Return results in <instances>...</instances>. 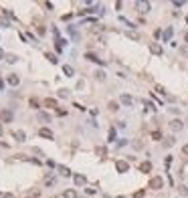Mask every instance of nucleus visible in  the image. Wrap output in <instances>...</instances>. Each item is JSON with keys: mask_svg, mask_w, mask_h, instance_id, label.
<instances>
[{"mask_svg": "<svg viewBox=\"0 0 188 198\" xmlns=\"http://www.w3.org/2000/svg\"><path fill=\"white\" fill-rule=\"evenodd\" d=\"M59 97H69V91H65V89H61V91H59Z\"/></svg>", "mask_w": 188, "mask_h": 198, "instance_id": "nucleus-34", "label": "nucleus"}, {"mask_svg": "<svg viewBox=\"0 0 188 198\" xmlns=\"http://www.w3.org/2000/svg\"><path fill=\"white\" fill-rule=\"evenodd\" d=\"M55 184V178H47V186H53Z\"/></svg>", "mask_w": 188, "mask_h": 198, "instance_id": "nucleus-37", "label": "nucleus"}, {"mask_svg": "<svg viewBox=\"0 0 188 198\" xmlns=\"http://www.w3.org/2000/svg\"><path fill=\"white\" fill-rule=\"evenodd\" d=\"M85 59H87V61H93V63H103L101 59H97L93 53H87V55H85Z\"/></svg>", "mask_w": 188, "mask_h": 198, "instance_id": "nucleus-14", "label": "nucleus"}, {"mask_svg": "<svg viewBox=\"0 0 188 198\" xmlns=\"http://www.w3.org/2000/svg\"><path fill=\"white\" fill-rule=\"evenodd\" d=\"M116 170H117V172H121V174H123V172H127V170H130V162L117 160V162H116Z\"/></svg>", "mask_w": 188, "mask_h": 198, "instance_id": "nucleus-4", "label": "nucleus"}, {"mask_svg": "<svg viewBox=\"0 0 188 198\" xmlns=\"http://www.w3.org/2000/svg\"><path fill=\"white\" fill-rule=\"evenodd\" d=\"M164 186V180H162V176H154V178L150 180V188L152 190H160Z\"/></svg>", "mask_w": 188, "mask_h": 198, "instance_id": "nucleus-1", "label": "nucleus"}, {"mask_svg": "<svg viewBox=\"0 0 188 198\" xmlns=\"http://www.w3.org/2000/svg\"><path fill=\"white\" fill-rule=\"evenodd\" d=\"M140 172H152V162H142L140 164Z\"/></svg>", "mask_w": 188, "mask_h": 198, "instance_id": "nucleus-10", "label": "nucleus"}, {"mask_svg": "<svg viewBox=\"0 0 188 198\" xmlns=\"http://www.w3.org/2000/svg\"><path fill=\"white\" fill-rule=\"evenodd\" d=\"M0 26H10V20H6V18H0Z\"/></svg>", "mask_w": 188, "mask_h": 198, "instance_id": "nucleus-33", "label": "nucleus"}, {"mask_svg": "<svg viewBox=\"0 0 188 198\" xmlns=\"http://www.w3.org/2000/svg\"><path fill=\"white\" fill-rule=\"evenodd\" d=\"M172 33H174L172 29H166V30H164V34H162V37H164V41H168L170 37H172Z\"/></svg>", "mask_w": 188, "mask_h": 198, "instance_id": "nucleus-23", "label": "nucleus"}, {"mask_svg": "<svg viewBox=\"0 0 188 198\" xmlns=\"http://www.w3.org/2000/svg\"><path fill=\"white\" fill-rule=\"evenodd\" d=\"M150 138H152V140H162V134H160V131H152V135H150Z\"/></svg>", "mask_w": 188, "mask_h": 198, "instance_id": "nucleus-24", "label": "nucleus"}, {"mask_svg": "<svg viewBox=\"0 0 188 198\" xmlns=\"http://www.w3.org/2000/svg\"><path fill=\"white\" fill-rule=\"evenodd\" d=\"M26 196H30V198H33V196H39V190H29V192H26Z\"/></svg>", "mask_w": 188, "mask_h": 198, "instance_id": "nucleus-32", "label": "nucleus"}, {"mask_svg": "<svg viewBox=\"0 0 188 198\" xmlns=\"http://www.w3.org/2000/svg\"><path fill=\"white\" fill-rule=\"evenodd\" d=\"M75 184H77V186H83V184H87V178L83 174H77L75 176Z\"/></svg>", "mask_w": 188, "mask_h": 198, "instance_id": "nucleus-11", "label": "nucleus"}, {"mask_svg": "<svg viewBox=\"0 0 188 198\" xmlns=\"http://www.w3.org/2000/svg\"><path fill=\"white\" fill-rule=\"evenodd\" d=\"M12 138H14L16 142H26V135H24V131H20V130L12 131Z\"/></svg>", "mask_w": 188, "mask_h": 198, "instance_id": "nucleus-8", "label": "nucleus"}, {"mask_svg": "<svg viewBox=\"0 0 188 198\" xmlns=\"http://www.w3.org/2000/svg\"><path fill=\"white\" fill-rule=\"evenodd\" d=\"M156 93H160V95H166V91H164V87H162V85H156Z\"/></svg>", "mask_w": 188, "mask_h": 198, "instance_id": "nucleus-29", "label": "nucleus"}, {"mask_svg": "<svg viewBox=\"0 0 188 198\" xmlns=\"http://www.w3.org/2000/svg\"><path fill=\"white\" fill-rule=\"evenodd\" d=\"M0 119L4 121V123H10V121L14 119V115H12V111L10 109H2L0 111Z\"/></svg>", "mask_w": 188, "mask_h": 198, "instance_id": "nucleus-3", "label": "nucleus"}, {"mask_svg": "<svg viewBox=\"0 0 188 198\" xmlns=\"http://www.w3.org/2000/svg\"><path fill=\"white\" fill-rule=\"evenodd\" d=\"M6 61H8V63H16V55H8Z\"/></svg>", "mask_w": 188, "mask_h": 198, "instance_id": "nucleus-31", "label": "nucleus"}, {"mask_svg": "<svg viewBox=\"0 0 188 198\" xmlns=\"http://www.w3.org/2000/svg\"><path fill=\"white\" fill-rule=\"evenodd\" d=\"M150 53H152V55H158V57H160L164 51H162V47H160L158 43H150Z\"/></svg>", "mask_w": 188, "mask_h": 198, "instance_id": "nucleus-5", "label": "nucleus"}, {"mask_svg": "<svg viewBox=\"0 0 188 198\" xmlns=\"http://www.w3.org/2000/svg\"><path fill=\"white\" fill-rule=\"evenodd\" d=\"M34 26H37V33H39L41 37H43V34L47 33V30H45V26H43V22H34Z\"/></svg>", "mask_w": 188, "mask_h": 198, "instance_id": "nucleus-15", "label": "nucleus"}, {"mask_svg": "<svg viewBox=\"0 0 188 198\" xmlns=\"http://www.w3.org/2000/svg\"><path fill=\"white\" fill-rule=\"evenodd\" d=\"M127 37H130V39H134V41H140V34L134 33V30H130V33H127Z\"/></svg>", "mask_w": 188, "mask_h": 198, "instance_id": "nucleus-27", "label": "nucleus"}, {"mask_svg": "<svg viewBox=\"0 0 188 198\" xmlns=\"http://www.w3.org/2000/svg\"><path fill=\"white\" fill-rule=\"evenodd\" d=\"M182 126H184V123L180 119H172V121H170V130H172V131H180V130H182Z\"/></svg>", "mask_w": 188, "mask_h": 198, "instance_id": "nucleus-6", "label": "nucleus"}, {"mask_svg": "<svg viewBox=\"0 0 188 198\" xmlns=\"http://www.w3.org/2000/svg\"><path fill=\"white\" fill-rule=\"evenodd\" d=\"M164 146H166V148H170V146H174V138H172V135H170V138H166V140H164Z\"/></svg>", "mask_w": 188, "mask_h": 198, "instance_id": "nucleus-25", "label": "nucleus"}, {"mask_svg": "<svg viewBox=\"0 0 188 198\" xmlns=\"http://www.w3.org/2000/svg\"><path fill=\"white\" fill-rule=\"evenodd\" d=\"M135 8H138V12L146 14V12H150L152 4H150V2H144V0H138V2H135Z\"/></svg>", "mask_w": 188, "mask_h": 198, "instance_id": "nucleus-2", "label": "nucleus"}, {"mask_svg": "<svg viewBox=\"0 0 188 198\" xmlns=\"http://www.w3.org/2000/svg\"><path fill=\"white\" fill-rule=\"evenodd\" d=\"M186 43H188V33H186Z\"/></svg>", "mask_w": 188, "mask_h": 198, "instance_id": "nucleus-42", "label": "nucleus"}, {"mask_svg": "<svg viewBox=\"0 0 188 198\" xmlns=\"http://www.w3.org/2000/svg\"><path fill=\"white\" fill-rule=\"evenodd\" d=\"M45 107H57V101L55 99H45Z\"/></svg>", "mask_w": 188, "mask_h": 198, "instance_id": "nucleus-19", "label": "nucleus"}, {"mask_svg": "<svg viewBox=\"0 0 188 198\" xmlns=\"http://www.w3.org/2000/svg\"><path fill=\"white\" fill-rule=\"evenodd\" d=\"M65 198H77V192L75 190H65Z\"/></svg>", "mask_w": 188, "mask_h": 198, "instance_id": "nucleus-20", "label": "nucleus"}, {"mask_svg": "<svg viewBox=\"0 0 188 198\" xmlns=\"http://www.w3.org/2000/svg\"><path fill=\"white\" fill-rule=\"evenodd\" d=\"M109 109L111 111H117V109H119V105H117L116 101H109Z\"/></svg>", "mask_w": 188, "mask_h": 198, "instance_id": "nucleus-28", "label": "nucleus"}, {"mask_svg": "<svg viewBox=\"0 0 188 198\" xmlns=\"http://www.w3.org/2000/svg\"><path fill=\"white\" fill-rule=\"evenodd\" d=\"M39 121L47 123V121H49V113H39Z\"/></svg>", "mask_w": 188, "mask_h": 198, "instance_id": "nucleus-26", "label": "nucleus"}, {"mask_svg": "<svg viewBox=\"0 0 188 198\" xmlns=\"http://www.w3.org/2000/svg\"><path fill=\"white\" fill-rule=\"evenodd\" d=\"M8 83L12 85V87H16L20 83V79H18V75H8Z\"/></svg>", "mask_w": 188, "mask_h": 198, "instance_id": "nucleus-12", "label": "nucleus"}, {"mask_svg": "<svg viewBox=\"0 0 188 198\" xmlns=\"http://www.w3.org/2000/svg\"><path fill=\"white\" fill-rule=\"evenodd\" d=\"M182 154H184V156H188V144H186V146H184V148H182Z\"/></svg>", "mask_w": 188, "mask_h": 198, "instance_id": "nucleus-38", "label": "nucleus"}, {"mask_svg": "<svg viewBox=\"0 0 188 198\" xmlns=\"http://www.w3.org/2000/svg\"><path fill=\"white\" fill-rule=\"evenodd\" d=\"M39 135H41V138H47V140H53V131L49 130V127H41Z\"/></svg>", "mask_w": 188, "mask_h": 198, "instance_id": "nucleus-7", "label": "nucleus"}, {"mask_svg": "<svg viewBox=\"0 0 188 198\" xmlns=\"http://www.w3.org/2000/svg\"><path fill=\"white\" fill-rule=\"evenodd\" d=\"M95 79L97 81H103V79H105V73L103 71H95Z\"/></svg>", "mask_w": 188, "mask_h": 198, "instance_id": "nucleus-22", "label": "nucleus"}, {"mask_svg": "<svg viewBox=\"0 0 188 198\" xmlns=\"http://www.w3.org/2000/svg\"><path fill=\"white\" fill-rule=\"evenodd\" d=\"M0 135H2V126H0Z\"/></svg>", "mask_w": 188, "mask_h": 198, "instance_id": "nucleus-41", "label": "nucleus"}, {"mask_svg": "<svg viewBox=\"0 0 188 198\" xmlns=\"http://www.w3.org/2000/svg\"><path fill=\"white\" fill-rule=\"evenodd\" d=\"M30 107H34V109H37V107H39V101H37V99H34V97H30Z\"/></svg>", "mask_w": 188, "mask_h": 198, "instance_id": "nucleus-30", "label": "nucleus"}, {"mask_svg": "<svg viewBox=\"0 0 188 198\" xmlns=\"http://www.w3.org/2000/svg\"><path fill=\"white\" fill-rule=\"evenodd\" d=\"M180 194H184V196L188 194V188H186V186H180Z\"/></svg>", "mask_w": 188, "mask_h": 198, "instance_id": "nucleus-35", "label": "nucleus"}, {"mask_svg": "<svg viewBox=\"0 0 188 198\" xmlns=\"http://www.w3.org/2000/svg\"><path fill=\"white\" fill-rule=\"evenodd\" d=\"M95 154H97V156H101V158H103V156L107 154V150L103 148V146H99V148H95Z\"/></svg>", "mask_w": 188, "mask_h": 198, "instance_id": "nucleus-17", "label": "nucleus"}, {"mask_svg": "<svg viewBox=\"0 0 188 198\" xmlns=\"http://www.w3.org/2000/svg\"><path fill=\"white\" fill-rule=\"evenodd\" d=\"M119 101L123 103V105H134V97H131V95H127V93H123V95L119 97Z\"/></svg>", "mask_w": 188, "mask_h": 198, "instance_id": "nucleus-9", "label": "nucleus"}, {"mask_svg": "<svg viewBox=\"0 0 188 198\" xmlns=\"http://www.w3.org/2000/svg\"><path fill=\"white\" fill-rule=\"evenodd\" d=\"M63 73H65V77H73V67L71 65H63Z\"/></svg>", "mask_w": 188, "mask_h": 198, "instance_id": "nucleus-13", "label": "nucleus"}, {"mask_svg": "<svg viewBox=\"0 0 188 198\" xmlns=\"http://www.w3.org/2000/svg\"><path fill=\"white\" fill-rule=\"evenodd\" d=\"M2 87H4V83H2V79H0V91H2Z\"/></svg>", "mask_w": 188, "mask_h": 198, "instance_id": "nucleus-40", "label": "nucleus"}, {"mask_svg": "<svg viewBox=\"0 0 188 198\" xmlns=\"http://www.w3.org/2000/svg\"><path fill=\"white\" fill-rule=\"evenodd\" d=\"M45 59H49V61H51V63H53V65L57 63V57H55L53 53H45Z\"/></svg>", "mask_w": 188, "mask_h": 198, "instance_id": "nucleus-18", "label": "nucleus"}, {"mask_svg": "<svg viewBox=\"0 0 188 198\" xmlns=\"http://www.w3.org/2000/svg\"><path fill=\"white\" fill-rule=\"evenodd\" d=\"M59 172H61L63 176H71V170H69L67 166H59Z\"/></svg>", "mask_w": 188, "mask_h": 198, "instance_id": "nucleus-16", "label": "nucleus"}, {"mask_svg": "<svg viewBox=\"0 0 188 198\" xmlns=\"http://www.w3.org/2000/svg\"><path fill=\"white\" fill-rule=\"evenodd\" d=\"M107 142H116V130H113V127L109 130V135H107Z\"/></svg>", "mask_w": 188, "mask_h": 198, "instance_id": "nucleus-21", "label": "nucleus"}, {"mask_svg": "<svg viewBox=\"0 0 188 198\" xmlns=\"http://www.w3.org/2000/svg\"><path fill=\"white\" fill-rule=\"evenodd\" d=\"M140 196H144V190H138V192L134 194V198H140Z\"/></svg>", "mask_w": 188, "mask_h": 198, "instance_id": "nucleus-36", "label": "nucleus"}, {"mask_svg": "<svg viewBox=\"0 0 188 198\" xmlns=\"http://www.w3.org/2000/svg\"><path fill=\"white\" fill-rule=\"evenodd\" d=\"M0 59H4V51L2 49H0Z\"/></svg>", "mask_w": 188, "mask_h": 198, "instance_id": "nucleus-39", "label": "nucleus"}]
</instances>
